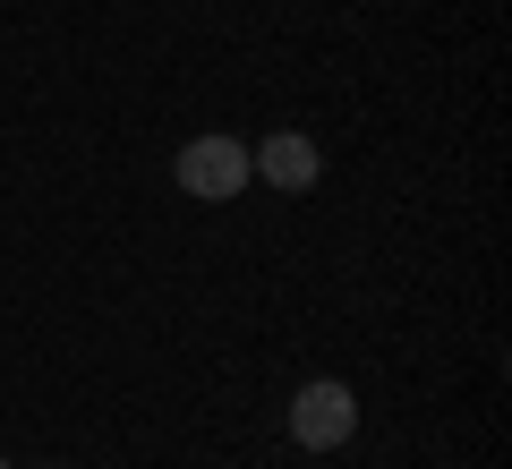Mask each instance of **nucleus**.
I'll return each instance as SVG.
<instances>
[{
    "label": "nucleus",
    "instance_id": "2",
    "mask_svg": "<svg viewBox=\"0 0 512 469\" xmlns=\"http://www.w3.org/2000/svg\"><path fill=\"white\" fill-rule=\"evenodd\" d=\"M350 427H359V393H350V384H333V376L299 384V401H291V435H299L308 452L350 444Z\"/></svg>",
    "mask_w": 512,
    "mask_h": 469
},
{
    "label": "nucleus",
    "instance_id": "4",
    "mask_svg": "<svg viewBox=\"0 0 512 469\" xmlns=\"http://www.w3.org/2000/svg\"><path fill=\"white\" fill-rule=\"evenodd\" d=\"M0 469H9V461H0Z\"/></svg>",
    "mask_w": 512,
    "mask_h": 469
},
{
    "label": "nucleus",
    "instance_id": "1",
    "mask_svg": "<svg viewBox=\"0 0 512 469\" xmlns=\"http://www.w3.org/2000/svg\"><path fill=\"white\" fill-rule=\"evenodd\" d=\"M248 180H256L248 137H188V154H180V188H188L197 205H231Z\"/></svg>",
    "mask_w": 512,
    "mask_h": 469
},
{
    "label": "nucleus",
    "instance_id": "3",
    "mask_svg": "<svg viewBox=\"0 0 512 469\" xmlns=\"http://www.w3.org/2000/svg\"><path fill=\"white\" fill-rule=\"evenodd\" d=\"M256 180H274L282 197H299V188H316V171H325V154H316V137H299V128H274V137L248 145Z\"/></svg>",
    "mask_w": 512,
    "mask_h": 469
}]
</instances>
